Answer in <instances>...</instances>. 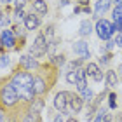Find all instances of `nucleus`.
<instances>
[{
  "instance_id": "nucleus-14",
  "label": "nucleus",
  "mask_w": 122,
  "mask_h": 122,
  "mask_svg": "<svg viewBox=\"0 0 122 122\" xmlns=\"http://www.w3.org/2000/svg\"><path fill=\"white\" fill-rule=\"evenodd\" d=\"M19 63L23 65L26 70H33V68H37V61H35V58H31V56H21Z\"/></svg>"
},
{
  "instance_id": "nucleus-33",
  "label": "nucleus",
  "mask_w": 122,
  "mask_h": 122,
  "mask_svg": "<svg viewBox=\"0 0 122 122\" xmlns=\"http://www.w3.org/2000/svg\"><path fill=\"white\" fill-rule=\"evenodd\" d=\"M0 23H2V25H5V26H7V25H9V19H7V18H4V19H0Z\"/></svg>"
},
{
  "instance_id": "nucleus-24",
  "label": "nucleus",
  "mask_w": 122,
  "mask_h": 122,
  "mask_svg": "<svg viewBox=\"0 0 122 122\" xmlns=\"http://www.w3.org/2000/svg\"><path fill=\"white\" fill-rule=\"evenodd\" d=\"M105 115H107V110H99V112H98V117L96 119H94V122H103V117H105Z\"/></svg>"
},
{
  "instance_id": "nucleus-2",
  "label": "nucleus",
  "mask_w": 122,
  "mask_h": 122,
  "mask_svg": "<svg viewBox=\"0 0 122 122\" xmlns=\"http://www.w3.org/2000/svg\"><path fill=\"white\" fill-rule=\"evenodd\" d=\"M18 99H19V96H18V92H16L12 84H7V86L2 87V91H0V101H2L4 107H12V105L18 103Z\"/></svg>"
},
{
  "instance_id": "nucleus-18",
  "label": "nucleus",
  "mask_w": 122,
  "mask_h": 122,
  "mask_svg": "<svg viewBox=\"0 0 122 122\" xmlns=\"http://www.w3.org/2000/svg\"><path fill=\"white\" fill-rule=\"evenodd\" d=\"M113 21L115 23H122V5H117L113 9Z\"/></svg>"
},
{
  "instance_id": "nucleus-5",
  "label": "nucleus",
  "mask_w": 122,
  "mask_h": 122,
  "mask_svg": "<svg viewBox=\"0 0 122 122\" xmlns=\"http://www.w3.org/2000/svg\"><path fill=\"white\" fill-rule=\"evenodd\" d=\"M31 54H33V58H40L44 56V54L47 52V42H46V37L44 35H38L35 38V44L31 46Z\"/></svg>"
},
{
  "instance_id": "nucleus-23",
  "label": "nucleus",
  "mask_w": 122,
  "mask_h": 122,
  "mask_svg": "<svg viewBox=\"0 0 122 122\" xmlns=\"http://www.w3.org/2000/svg\"><path fill=\"white\" fill-rule=\"evenodd\" d=\"M51 61L54 65H63L65 63V56H54V58H51Z\"/></svg>"
},
{
  "instance_id": "nucleus-21",
  "label": "nucleus",
  "mask_w": 122,
  "mask_h": 122,
  "mask_svg": "<svg viewBox=\"0 0 122 122\" xmlns=\"http://www.w3.org/2000/svg\"><path fill=\"white\" fill-rule=\"evenodd\" d=\"M66 80H68L70 84H77V70H75V71H68Z\"/></svg>"
},
{
  "instance_id": "nucleus-8",
  "label": "nucleus",
  "mask_w": 122,
  "mask_h": 122,
  "mask_svg": "<svg viewBox=\"0 0 122 122\" xmlns=\"http://www.w3.org/2000/svg\"><path fill=\"white\" fill-rule=\"evenodd\" d=\"M82 110V98L70 92V113H79Z\"/></svg>"
},
{
  "instance_id": "nucleus-36",
  "label": "nucleus",
  "mask_w": 122,
  "mask_h": 122,
  "mask_svg": "<svg viewBox=\"0 0 122 122\" xmlns=\"http://www.w3.org/2000/svg\"><path fill=\"white\" fill-rule=\"evenodd\" d=\"M61 5H68V0H61Z\"/></svg>"
},
{
  "instance_id": "nucleus-28",
  "label": "nucleus",
  "mask_w": 122,
  "mask_h": 122,
  "mask_svg": "<svg viewBox=\"0 0 122 122\" xmlns=\"http://www.w3.org/2000/svg\"><path fill=\"white\" fill-rule=\"evenodd\" d=\"M115 44H117L119 47H122V33H117V37H115V40H113Z\"/></svg>"
},
{
  "instance_id": "nucleus-34",
  "label": "nucleus",
  "mask_w": 122,
  "mask_h": 122,
  "mask_svg": "<svg viewBox=\"0 0 122 122\" xmlns=\"http://www.w3.org/2000/svg\"><path fill=\"white\" fill-rule=\"evenodd\" d=\"M54 122H63V119H61V115H56V117H54Z\"/></svg>"
},
{
  "instance_id": "nucleus-12",
  "label": "nucleus",
  "mask_w": 122,
  "mask_h": 122,
  "mask_svg": "<svg viewBox=\"0 0 122 122\" xmlns=\"http://www.w3.org/2000/svg\"><path fill=\"white\" fill-rule=\"evenodd\" d=\"M38 25H40V19H38V16H33V14L25 16V26H26V30H35Z\"/></svg>"
},
{
  "instance_id": "nucleus-13",
  "label": "nucleus",
  "mask_w": 122,
  "mask_h": 122,
  "mask_svg": "<svg viewBox=\"0 0 122 122\" xmlns=\"http://www.w3.org/2000/svg\"><path fill=\"white\" fill-rule=\"evenodd\" d=\"M33 91L35 94H44L46 92V82L40 77H33Z\"/></svg>"
},
{
  "instance_id": "nucleus-31",
  "label": "nucleus",
  "mask_w": 122,
  "mask_h": 122,
  "mask_svg": "<svg viewBox=\"0 0 122 122\" xmlns=\"http://www.w3.org/2000/svg\"><path fill=\"white\" fill-rule=\"evenodd\" d=\"M108 58H110V56H101V58H99V63H101V65H107V63H108Z\"/></svg>"
},
{
  "instance_id": "nucleus-40",
  "label": "nucleus",
  "mask_w": 122,
  "mask_h": 122,
  "mask_svg": "<svg viewBox=\"0 0 122 122\" xmlns=\"http://www.w3.org/2000/svg\"><path fill=\"white\" fill-rule=\"evenodd\" d=\"M2 119H4V115H2V112H0V122H2Z\"/></svg>"
},
{
  "instance_id": "nucleus-32",
  "label": "nucleus",
  "mask_w": 122,
  "mask_h": 122,
  "mask_svg": "<svg viewBox=\"0 0 122 122\" xmlns=\"http://www.w3.org/2000/svg\"><path fill=\"white\" fill-rule=\"evenodd\" d=\"M110 120H112V117H110V115L107 113V115H105V117H103V122H110Z\"/></svg>"
},
{
  "instance_id": "nucleus-22",
  "label": "nucleus",
  "mask_w": 122,
  "mask_h": 122,
  "mask_svg": "<svg viewBox=\"0 0 122 122\" xmlns=\"http://www.w3.org/2000/svg\"><path fill=\"white\" fill-rule=\"evenodd\" d=\"M10 63V58L7 54H4V56H0V68H5V66H9Z\"/></svg>"
},
{
  "instance_id": "nucleus-10",
  "label": "nucleus",
  "mask_w": 122,
  "mask_h": 122,
  "mask_svg": "<svg viewBox=\"0 0 122 122\" xmlns=\"http://www.w3.org/2000/svg\"><path fill=\"white\" fill-rule=\"evenodd\" d=\"M77 91L82 92L84 89H87V82H86V70L77 68Z\"/></svg>"
},
{
  "instance_id": "nucleus-3",
  "label": "nucleus",
  "mask_w": 122,
  "mask_h": 122,
  "mask_svg": "<svg viewBox=\"0 0 122 122\" xmlns=\"http://www.w3.org/2000/svg\"><path fill=\"white\" fill-rule=\"evenodd\" d=\"M54 107H56L61 113H70V92L61 91L54 98Z\"/></svg>"
},
{
  "instance_id": "nucleus-27",
  "label": "nucleus",
  "mask_w": 122,
  "mask_h": 122,
  "mask_svg": "<svg viewBox=\"0 0 122 122\" xmlns=\"http://www.w3.org/2000/svg\"><path fill=\"white\" fill-rule=\"evenodd\" d=\"M115 99H117V96H115V94H110V108H115V107H117Z\"/></svg>"
},
{
  "instance_id": "nucleus-4",
  "label": "nucleus",
  "mask_w": 122,
  "mask_h": 122,
  "mask_svg": "<svg viewBox=\"0 0 122 122\" xmlns=\"http://www.w3.org/2000/svg\"><path fill=\"white\" fill-rule=\"evenodd\" d=\"M96 33L101 40H110V37L113 35V28H112V23L107 19H98L96 23Z\"/></svg>"
},
{
  "instance_id": "nucleus-1",
  "label": "nucleus",
  "mask_w": 122,
  "mask_h": 122,
  "mask_svg": "<svg viewBox=\"0 0 122 122\" xmlns=\"http://www.w3.org/2000/svg\"><path fill=\"white\" fill-rule=\"evenodd\" d=\"M10 84L14 86L19 99H26V101H31L33 99L35 91H33V75L31 73L19 71V73H16L12 77V82H10Z\"/></svg>"
},
{
  "instance_id": "nucleus-38",
  "label": "nucleus",
  "mask_w": 122,
  "mask_h": 122,
  "mask_svg": "<svg viewBox=\"0 0 122 122\" xmlns=\"http://www.w3.org/2000/svg\"><path fill=\"white\" fill-rule=\"evenodd\" d=\"M80 4H84V5H86V4H89V0H80Z\"/></svg>"
},
{
  "instance_id": "nucleus-37",
  "label": "nucleus",
  "mask_w": 122,
  "mask_h": 122,
  "mask_svg": "<svg viewBox=\"0 0 122 122\" xmlns=\"http://www.w3.org/2000/svg\"><path fill=\"white\" fill-rule=\"evenodd\" d=\"M115 5H122V0H115Z\"/></svg>"
},
{
  "instance_id": "nucleus-9",
  "label": "nucleus",
  "mask_w": 122,
  "mask_h": 122,
  "mask_svg": "<svg viewBox=\"0 0 122 122\" xmlns=\"http://www.w3.org/2000/svg\"><path fill=\"white\" fill-rule=\"evenodd\" d=\"M110 4H112V0H98L96 2V7H94V14H96V18L99 16H103L107 10L110 9Z\"/></svg>"
},
{
  "instance_id": "nucleus-35",
  "label": "nucleus",
  "mask_w": 122,
  "mask_h": 122,
  "mask_svg": "<svg viewBox=\"0 0 122 122\" xmlns=\"http://www.w3.org/2000/svg\"><path fill=\"white\" fill-rule=\"evenodd\" d=\"M66 122H79V120H77V119H73V117H71V119H68V120H66Z\"/></svg>"
},
{
  "instance_id": "nucleus-25",
  "label": "nucleus",
  "mask_w": 122,
  "mask_h": 122,
  "mask_svg": "<svg viewBox=\"0 0 122 122\" xmlns=\"http://www.w3.org/2000/svg\"><path fill=\"white\" fill-rule=\"evenodd\" d=\"M42 107H44V101H40V99H38V101L35 103V107H33L31 110H33V112H40V110H42Z\"/></svg>"
},
{
  "instance_id": "nucleus-30",
  "label": "nucleus",
  "mask_w": 122,
  "mask_h": 122,
  "mask_svg": "<svg viewBox=\"0 0 122 122\" xmlns=\"http://www.w3.org/2000/svg\"><path fill=\"white\" fill-rule=\"evenodd\" d=\"M16 18H18V19L25 18V12H23V9H16Z\"/></svg>"
},
{
  "instance_id": "nucleus-6",
  "label": "nucleus",
  "mask_w": 122,
  "mask_h": 122,
  "mask_svg": "<svg viewBox=\"0 0 122 122\" xmlns=\"http://www.w3.org/2000/svg\"><path fill=\"white\" fill-rule=\"evenodd\" d=\"M73 52L79 54L80 59H89L91 58V52H89V44L86 40H79L73 44Z\"/></svg>"
},
{
  "instance_id": "nucleus-11",
  "label": "nucleus",
  "mask_w": 122,
  "mask_h": 122,
  "mask_svg": "<svg viewBox=\"0 0 122 122\" xmlns=\"http://www.w3.org/2000/svg\"><path fill=\"white\" fill-rule=\"evenodd\" d=\"M0 40H2V46H5V47H14V44H16L14 42V33L10 30H4Z\"/></svg>"
},
{
  "instance_id": "nucleus-26",
  "label": "nucleus",
  "mask_w": 122,
  "mask_h": 122,
  "mask_svg": "<svg viewBox=\"0 0 122 122\" xmlns=\"http://www.w3.org/2000/svg\"><path fill=\"white\" fill-rule=\"evenodd\" d=\"M25 4H26V0H14L16 9H23V7H25Z\"/></svg>"
},
{
  "instance_id": "nucleus-16",
  "label": "nucleus",
  "mask_w": 122,
  "mask_h": 122,
  "mask_svg": "<svg viewBox=\"0 0 122 122\" xmlns=\"http://www.w3.org/2000/svg\"><path fill=\"white\" fill-rule=\"evenodd\" d=\"M33 10L38 14H47V4L44 0H35L33 2Z\"/></svg>"
},
{
  "instance_id": "nucleus-17",
  "label": "nucleus",
  "mask_w": 122,
  "mask_h": 122,
  "mask_svg": "<svg viewBox=\"0 0 122 122\" xmlns=\"http://www.w3.org/2000/svg\"><path fill=\"white\" fill-rule=\"evenodd\" d=\"M117 73H115L113 70H108L107 71V84H108V87H115L117 86Z\"/></svg>"
},
{
  "instance_id": "nucleus-20",
  "label": "nucleus",
  "mask_w": 122,
  "mask_h": 122,
  "mask_svg": "<svg viewBox=\"0 0 122 122\" xmlns=\"http://www.w3.org/2000/svg\"><path fill=\"white\" fill-rule=\"evenodd\" d=\"M23 122H38V112H28V115H26V119Z\"/></svg>"
},
{
  "instance_id": "nucleus-41",
  "label": "nucleus",
  "mask_w": 122,
  "mask_h": 122,
  "mask_svg": "<svg viewBox=\"0 0 122 122\" xmlns=\"http://www.w3.org/2000/svg\"><path fill=\"white\" fill-rule=\"evenodd\" d=\"M0 2H5V4H7V2H10V0H0Z\"/></svg>"
},
{
  "instance_id": "nucleus-7",
  "label": "nucleus",
  "mask_w": 122,
  "mask_h": 122,
  "mask_svg": "<svg viewBox=\"0 0 122 122\" xmlns=\"http://www.w3.org/2000/svg\"><path fill=\"white\" fill-rule=\"evenodd\" d=\"M86 75L92 77V80H96V82H101V80H103V71L98 68V65H96V63H89V65H87V68H86Z\"/></svg>"
},
{
  "instance_id": "nucleus-19",
  "label": "nucleus",
  "mask_w": 122,
  "mask_h": 122,
  "mask_svg": "<svg viewBox=\"0 0 122 122\" xmlns=\"http://www.w3.org/2000/svg\"><path fill=\"white\" fill-rule=\"evenodd\" d=\"M92 98H94V92H92L91 89H84V91H82V101L91 103V101H92Z\"/></svg>"
},
{
  "instance_id": "nucleus-39",
  "label": "nucleus",
  "mask_w": 122,
  "mask_h": 122,
  "mask_svg": "<svg viewBox=\"0 0 122 122\" xmlns=\"http://www.w3.org/2000/svg\"><path fill=\"white\" fill-rule=\"evenodd\" d=\"M119 71H120V75H122V65H120V66H119Z\"/></svg>"
},
{
  "instance_id": "nucleus-15",
  "label": "nucleus",
  "mask_w": 122,
  "mask_h": 122,
  "mask_svg": "<svg viewBox=\"0 0 122 122\" xmlns=\"http://www.w3.org/2000/svg\"><path fill=\"white\" fill-rule=\"evenodd\" d=\"M79 33L82 37H87V35H91L92 33V25H91V21L89 19H84L80 23V30H79Z\"/></svg>"
},
{
  "instance_id": "nucleus-29",
  "label": "nucleus",
  "mask_w": 122,
  "mask_h": 122,
  "mask_svg": "<svg viewBox=\"0 0 122 122\" xmlns=\"http://www.w3.org/2000/svg\"><path fill=\"white\" fill-rule=\"evenodd\" d=\"M113 46H115L113 40H107V44H105V49H107V51H110V49H113Z\"/></svg>"
}]
</instances>
